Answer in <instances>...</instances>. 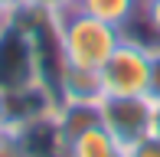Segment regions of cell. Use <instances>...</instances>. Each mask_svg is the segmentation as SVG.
<instances>
[{"mask_svg":"<svg viewBox=\"0 0 160 157\" xmlns=\"http://www.w3.org/2000/svg\"><path fill=\"white\" fill-rule=\"evenodd\" d=\"M39 30H42V17L39 13L7 20V23L0 26V92H3L7 98L46 89Z\"/></svg>","mask_w":160,"mask_h":157,"instance_id":"cell-1","label":"cell"},{"mask_svg":"<svg viewBox=\"0 0 160 157\" xmlns=\"http://www.w3.org/2000/svg\"><path fill=\"white\" fill-rule=\"evenodd\" d=\"M49 23H52V33H56L59 59L69 62V66H85V69H101L124 36L118 26L105 23L92 13H82V10H72L59 20H49Z\"/></svg>","mask_w":160,"mask_h":157,"instance_id":"cell-2","label":"cell"},{"mask_svg":"<svg viewBox=\"0 0 160 157\" xmlns=\"http://www.w3.org/2000/svg\"><path fill=\"white\" fill-rule=\"evenodd\" d=\"M154 49L147 39L124 33L108 62L101 66V85H105V98H134L147 95L150 85V62H154Z\"/></svg>","mask_w":160,"mask_h":157,"instance_id":"cell-3","label":"cell"},{"mask_svg":"<svg viewBox=\"0 0 160 157\" xmlns=\"http://www.w3.org/2000/svg\"><path fill=\"white\" fill-rule=\"evenodd\" d=\"M101 121L124 147H134L141 138H147L154 128V102L147 95L134 98H105L101 102Z\"/></svg>","mask_w":160,"mask_h":157,"instance_id":"cell-4","label":"cell"},{"mask_svg":"<svg viewBox=\"0 0 160 157\" xmlns=\"http://www.w3.org/2000/svg\"><path fill=\"white\" fill-rule=\"evenodd\" d=\"M56 102H75V105H101L105 102V85H101V69L69 66L59 62L56 72Z\"/></svg>","mask_w":160,"mask_h":157,"instance_id":"cell-5","label":"cell"},{"mask_svg":"<svg viewBox=\"0 0 160 157\" xmlns=\"http://www.w3.org/2000/svg\"><path fill=\"white\" fill-rule=\"evenodd\" d=\"M65 157H128V147L105 128V121H95L65 144Z\"/></svg>","mask_w":160,"mask_h":157,"instance_id":"cell-6","label":"cell"},{"mask_svg":"<svg viewBox=\"0 0 160 157\" xmlns=\"http://www.w3.org/2000/svg\"><path fill=\"white\" fill-rule=\"evenodd\" d=\"M141 3L144 0H78V10L92 13V17L105 20V23L118 26L121 33L131 30L141 17Z\"/></svg>","mask_w":160,"mask_h":157,"instance_id":"cell-7","label":"cell"},{"mask_svg":"<svg viewBox=\"0 0 160 157\" xmlns=\"http://www.w3.org/2000/svg\"><path fill=\"white\" fill-rule=\"evenodd\" d=\"M134 26H144L150 33V39L160 46V0H144L141 3V17Z\"/></svg>","mask_w":160,"mask_h":157,"instance_id":"cell-8","label":"cell"},{"mask_svg":"<svg viewBox=\"0 0 160 157\" xmlns=\"http://www.w3.org/2000/svg\"><path fill=\"white\" fill-rule=\"evenodd\" d=\"M72 10H78V0H33V13H39L46 20H59Z\"/></svg>","mask_w":160,"mask_h":157,"instance_id":"cell-9","label":"cell"},{"mask_svg":"<svg viewBox=\"0 0 160 157\" xmlns=\"http://www.w3.org/2000/svg\"><path fill=\"white\" fill-rule=\"evenodd\" d=\"M128 157H160V138L157 134L141 138L134 147H128Z\"/></svg>","mask_w":160,"mask_h":157,"instance_id":"cell-10","label":"cell"},{"mask_svg":"<svg viewBox=\"0 0 160 157\" xmlns=\"http://www.w3.org/2000/svg\"><path fill=\"white\" fill-rule=\"evenodd\" d=\"M0 10H3L10 20L30 17V13H33V0H0Z\"/></svg>","mask_w":160,"mask_h":157,"instance_id":"cell-11","label":"cell"},{"mask_svg":"<svg viewBox=\"0 0 160 157\" xmlns=\"http://www.w3.org/2000/svg\"><path fill=\"white\" fill-rule=\"evenodd\" d=\"M147 98L160 102V46L154 49V62H150V85H147Z\"/></svg>","mask_w":160,"mask_h":157,"instance_id":"cell-12","label":"cell"},{"mask_svg":"<svg viewBox=\"0 0 160 157\" xmlns=\"http://www.w3.org/2000/svg\"><path fill=\"white\" fill-rule=\"evenodd\" d=\"M0 128H10V98L0 92Z\"/></svg>","mask_w":160,"mask_h":157,"instance_id":"cell-13","label":"cell"},{"mask_svg":"<svg viewBox=\"0 0 160 157\" xmlns=\"http://www.w3.org/2000/svg\"><path fill=\"white\" fill-rule=\"evenodd\" d=\"M13 151V141H10V131L7 128H0V157H7Z\"/></svg>","mask_w":160,"mask_h":157,"instance_id":"cell-14","label":"cell"},{"mask_svg":"<svg viewBox=\"0 0 160 157\" xmlns=\"http://www.w3.org/2000/svg\"><path fill=\"white\" fill-rule=\"evenodd\" d=\"M150 134L160 138V102H154V128H150Z\"/></svg>","mask_w":160,"mask_h":157,"instance_id":"cell-15","label":"cell"},{"mask_svg":"<svg viewBox=\"0 0 160 157\" xmlns=\"http://www.w3.org/2000/svg\"><path fill=\"white\" fill-rule=\"evenodd\" d=\"M7 20H10V17H7V13H3V10H0V26H3V23H7Z\"/></svg>","mask_w":160,"mask_h":157,"instance_id":"cell-16","label":"cell"}]
</instances>
